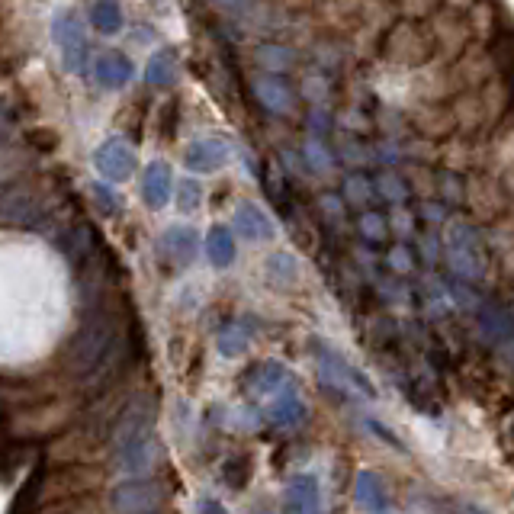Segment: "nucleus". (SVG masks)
Masks as SVG:
<instances>
[{
  "label": "nucleus",
  "mask_w": 514,
  "mask_h": 514,
  "mask_svg": "<svg viewBox=\"0 0 514 514\" xmlns=\"http://www.w3.org/2000/svg\"><path fill=\"white\" fill-rule=\"evenodd\" d=\"M222 476H225V482H229L232 489H245L248 479H251V460L248 457H232L229 463H225Z\"/></svg>",
  "instance_id": "4be33fe9"
},
{
  "label": "nucleus",
  "mask_w": 514,
  "mask_h": 514,
  "mask_svg": "<svg viewBox=\"0 0 514 514\" xmlns=\"http://www.w3.org/2000/svg\"><path fill=\"white\" fill-rule=\"evenodd\" d=\"M203 203V187L196 180H177V209L180 213H193Z\"/></svg>",
  "instance_id": "aec40b11"
},
{
  "label": "nucleus",
  "mask_w": 514,
  "mask_h": 514,
  "mask_svg": "<svg viewBox=\"0 0 514 514\" xmlns=\"http://www.w3.org/2000/svg\"><path fill=\"white\" fill-rule=\"evenodd\" d=\"M171 190H174L171 168H168V164H161V161H151L145 168V174H142V200L151 209H161V206H168Z\"/></svg>",
  "instance_id": "0eeeda50"
},
{
  "label": "nucleus",
  "mask_w": 514,
  "mask_h": 514,
  "mask_svg": "<svg viewBox=\"0 0 514 514\" xmlns=\"http://www.w3.org/2000/svg\"><path fill=\"white\" fill-rule=\"evenodd\" d=\"M216 4H222V7H241L245 0H216Z\"/></svg>",
  "instance_id": "c85d7f7f"
},
{
  "label": "nucleus",
  "mask_w": 514,
  "mask_h": 514,
  "mask_svg": "<svg viewBox=\"0 0 514 514\" xmlns=\"http://www.w3.org/2000/svg\"><path fill=\"white\" fill-rule=\"evenodd\" d=\"M476 238L473 232L466 229V225H457L453 229V238H450V257H453V267L463 270L466 277H479L482 274V251L476 248Z\"/></svg>",
  "instance_id": "1a4fd4ad"
},
{
  "label": "nucleus",
  "mask_w": 514,
  "mask_h": 514,
  "mask_svg": "<svg viewBox=\"0 0 514 514\" xmlns=\"http://www.w3.org/2000/svg\"><path fill=\"white\" fill-rule=\"evenodd\" d=\"M94 196H97V203L103 206V213H116V209H119L116 196L107 187H103V184H94Z\"/></svg>",
  "instance_id": "a878e982"
},
{
  "label": "nucleus",
  "mask_w": 514,
  "mask_h": 514,
  "mask_svg": "<svg viewBox=\"0 0 514 514\" xmlns=\"http://www.w3.org/2000/svg\"><path fill=\"white\" fill-rule=\"evenodd\" d=\"M113 457L123 473H151L164 460V447L155 434V405L148 399L129 402L113 425Z\"/></svg>",
  "instance_id": "f257e3e1"
},
{
  "label": "nucleus",
  "mask_w": 514,
  "mask_h": 514,
  "mask_svg": "<svg viewBox=\"0 0 514 514\" xmlns=\"http://www.w3.org/2000/svg\"><path fill=\"white\" fill-rule=\"evenodd\" d=\"M206 257L216 267H229L235 261V238L225 225H213L206 235Z\"/></svg>",
  "instance_id": "f3484780"
},
{
  "label": "nucleus",
  "mask_w": 514,
  "mask_h": 514,
  "mask_svg": "<svg viewBox=\"0 0 514 514\" xmlns=\"http://www.w3.org/2000/svg\"><path fill=\"white\" fill-rule=\"evenodd\" d=\"M254 97L261 100V107L270 113H290L293 110V90L280 78H257L254 81Z\"/></svg>",
  "instance_id": "ddd939ff"
},
{
  "label": "nucleus",
  "mask_w": 514,
  "mask_h": 514,
  "mask_svg": "<svg viewBox=\"0 0 514 514\" xmlns=\"http://www.w3.org/2000/svg\"><path fill=\"white\" fill-rule=\"evenodd\" d=\"M155 4H161V0H155Z\"/></svg>",
  "instance_id": "c756f323"
},
{
  "label": "nucleus",
  "mask_w": 514,
  "mask_h": 514,
  "mask_svg": "<svg viewBox=\"0 0 514 514\" xmlns=\"http://www.w3.org/2000/svg\"><path fill=\"white\" fill-rule=\"evenodd\" d=\"M90 20L103 36H113L123 29V10H119L116 0H97L94 10H90Z\"/></svg>",
  "instance_id": "a211bd4d"
},
{
  "label": "nucleus",
  "mask_w": 514,
  "mask_h": 514,
  "mask_svg": "<svg viewBox=\"0 0 514 514\" xmlns=\"http://www.w3.org/2000/svg\"><path fill=\"white\" fill-rule=\"evenodd\" d=\"M52 39H55L58 49H62L65 71L81 74L84 65H87V33H84V23H81L78 13H74V10L55 13V20H52Z\"/></svg>",
  "instance_id": "7ed1b4c3"
},
{
  "label": "nucleus",
  "mask_w": 514,
  "mask_h": 514,
  "mask_svg": "<svg viewBox=\"0 0 514 514\" xmlns=\"http://www.w3.org/2000/svg\"><path fill=\"white\" fill-rule=\"evenodd\" d=\"M319 482L309 473H299L286 482V511H319Z\"/></svg>",
  "instance_id": "f8f14e48"
},
{
  "label": "nucleus",
  "mask_w": 514,
  "mask_h": 514,
  "mask_svg": "<svg viewBox=\"0 0 514 514\" xmlns=\"http://www.w3.org/2000/svg\"><path fill=\"white\" fill-rule=\"evenodd\" d=\"M267 274L274 283H293L296 280V261H293V254H274L270 257V264H267Z\"/></svg>",
  "instance_id": "412c9836"
},
{
  "label": "nucleus",
  "mask_w": 514,
  "mask_h": 514,
  "mask_svg": "<svg viewBox=\"0 0 514 514\" xmlns=\"http://www.w3.org/2000/svg\"><path fill=\"white\" fill-rule=\"evenodd\" d=\"M360 229H364V235H367V238H383V232H386V222H383V216L367 213L364 219H360Z\"/></svg>",
  "instance_id": "393cba45"
},
{
  "label": "nucleus",
  "mask_w": 514,
  "mask_h": 514,
  "mask_svg": "<svg viewBox=\"0 0 514 514\" xmlns=\"http://www.w3.org/2000/svg\"><path fill=\"white\" fill-rule=\"evenodd\" d=\"M392 261H396L399 270H405L408 264H412V261H405V251H396V254H392Z\"/></svg>",
  "instance_id": "bb28decb"
},
{
  "label": "nucleus",
  "mask_w": 514,
  "mask_h": 514,
  "mask_svg": "<svg viewBox=\"0 0 514 514\" xmlns=\"http://www.w3.org/2000/svg\"><path fill=\"white\" fill-rule=\"evenodd\" d=\"M94 164L107 180H126L135 171V151L126 142L110 139L94 151Z\"/></svg>",
  "instance_id": "39448f33"
},
{
  "label": "nucleus",
  "mask_w": 514,
  "mask_h": 514,
  "mask_svg": "<svg viewBox=\"0 0 514 514\" xmlns=\"http://www.w3.org/2000/svg\"><path fill=\"white\" fill-rule=\"evenodd\" d=\"M245 347H248V338H245V331H241L238 325H229L219 335V351L225 357H241V354H245Z\"/></svg>",
  "instance_id": "5701e85b"
},
{
  "label": "nucleus",
  "mask_w": 514,
  "mask_h": 514,
  "mask_svg": "<svg viewBox=\"0 0 514 514\" xmlns=\"http://www.w3.org/2000/svg\"><path fill=\"white\" fill-rule=\"evenodd\" d=\"M132 62L126 55H119V52H103L97 58V65H94V78L103 90H119V87H126L132 81Z\"/></svg>",
  "instance_id": "9b49d317"
},
{
  "label": "nucleus",
  "mask_w": 514,
  "mask_h": 514,
  "mask_svg": "<svg viewBox=\"0 0 514 514\" xmlns=\"http://www.w3.org/2000/svg\"><path fill=\"white\" fill-rule=\"evenodd\" d=\"M196 248H200V238H196V229H190V225H171L161 235V254L174 264H190L196 257Z\"/></svg>",
  "instance_id": "9d476101"
},
{
  "label": "nucleus",
  "mask_w": 514,
  "mask_h": 514,
  "mask_svg": "<svg viewBox=\"0 0 514 514\" xmlns=\"http://www.w3.org/2000/svg\"><path fill=\"white\" fill-rule=\"evenodd\" d=\"M26 142L36 151H55L58 135H55V129H33V132H26Z\"/></svg>",
  "instance_id": "b1692460"
},
{
  "label": "nucleus",
  "mask_w": 514,
  "mask_h": 514,
  "mask_svg": "<svg viewBox=\"0 0 514 514\" xmlns=\"http://www.w3.org/2000/svg\"><path fill=\"white\" fill-rule=\"evenodd\" d=\"M164 486L151 479H132L126 486L113 492V508L116 511H158L164 505Z\"/></svg>",
  "instance_id": "20e7f679"
},
{
  "label": "nucleus",
  "mask_w": 514,
  "mask_h": 514,
  "mask_svg": "<svg viewBox=\"0 0 514 514\" xmlns=\"http://www.w3.org/2000/svg\"><path fill=\"white\" fill-rule=\"evenodd\" d=\"M235 232H238L241 238H248V241H254V238L267 241V238H274V222L267 219L264 209H257V206L245 203V206H241L238 213H235Z\"/></svg>",
  "instance_id": "4468645a"
},
{
  "label": "nucleus",
  "mask_w": 514,
  "mask_h": 514,
  "mask_svg": "<svg viewBox=\"0 0 514 514\" xmlns=\"http://www.w3.org/2000/svg\"><path fill=\"white\" fill-rule=\"evenodd\" d=\"M116 322L110 319V312H94L81 322V328L68 338L62 351V364L74 376V380H87L97 376L107 364L116 360Z\"/></svg>",
  "instance_id": "f03ea898"
},
{
  "label": "nucleus",
  "mask_w": 514,
  "mask_h": 514,
  "mask_svg": "<svg viewBox=\"0 0 514 514\" xmlns=\"http://www.w3.org/2000/svg\"><path fill=\"white\" fill-rule=\"evenodd\" d=\"M267 418L274 421L277 428H296L302 418H306V405L299 399V389L293 383H280L274 389V399L267 405Z\"/></svg>",
  "instance_id": "423d86ee"
},
{
  "label": "nucleus",
  "mask_w": 514,
  "mask_h": 514,
  "mask_svg": "<svg viewBox=\"0 0 514 514\" xmlns=\"http://www.w3.org/2000/svg\"><path fill=\"white\" fill-rule=\"evenodd\" d=\"M187 168L190 171H200V174H213L219 168H225V161H229V148H225L219 139H196L190 148H187Z\"/></svg>",
  "instance_id": "6e6552de"
},
{
  "label": "nucleus",
  "mask_w": 514,
  "mask_h": 514,
  "mask_svg": "<svg viewBox=\"0 0 514 514\" xmlns=\"http://www.w3.org/2000/svg\"><path fill=\"white\" fill-rule=\"evenodd\" d=\"M39 216H42V209H39L33 193H26V190H20V193L10 190L7 193V200H4V219L10 225H23V229H29V225L39 222Z\"/></svg>",
  "instance_id": "2eb2a0df"
},
{
  "label": "nucleus",
  "mask_w": 514,
  "mask_h": 514,
  "mask_svg": "<svg viewBox=\"0 0 514 514\" xmlns=\"http://www.w3.org/2000/svg\"><path fill=\"white\" fill-rule=\"evenodd\" d=\"M354 495H357V502L370 508V511H386L389 508V495H386V486H383V479L376 476V473H357V486H354Z\"/></svg>",
  "instance_id": "dca6fc26"
},
{
  "label": "nucleus",
  "mask_w": 514,
  "mask_h": 514,
  "mask_svg": "<svg viewBox=\"0 0 514 514\" xmlns=\"http://www.w3.org/2000/svg\"><path fill=\"white\" fill-rule=\"evenodd\" d=\"M196 508H200V511H222V505H216V502H200Z\"/></svg>",
  "instance_id": "cd10ccee"
},
{
  "label": "nucleus",
  "mask_w": 514,
  "mask_h": 514,
  "mask_svg": "<svg viewBox=\"0 0 514 514\" xmlns=\"http://www.w3.org/2000/svg\"><path fill=\"white\" fill-rule=\"evenodd\" d=\"M145 78H148V84H155V87L174 84L177 81V62H174V55L171 52L151 55L148 58V68H145Z\"/></svg>",
  "instance_id": "6ab92c4d"
}]
</instances>
